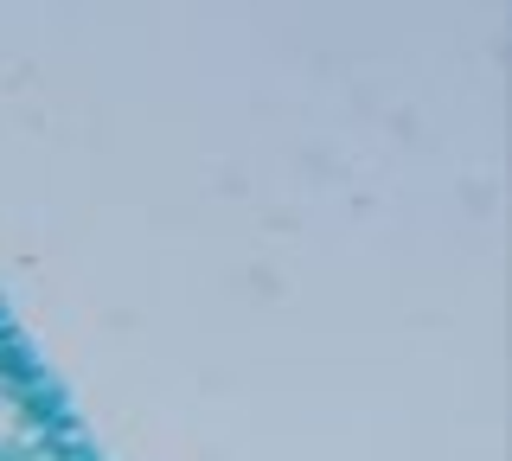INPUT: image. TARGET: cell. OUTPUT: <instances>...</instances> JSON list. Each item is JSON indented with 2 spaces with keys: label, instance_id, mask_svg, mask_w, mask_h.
Returning a JSON list of instances; mask_svg holds the SVG:
<instances>
[]
</instances>
